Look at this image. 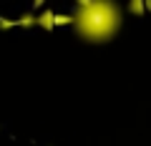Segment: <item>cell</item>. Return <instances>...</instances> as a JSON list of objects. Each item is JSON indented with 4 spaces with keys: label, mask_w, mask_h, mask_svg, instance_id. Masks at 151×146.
<instances>
[{
    "label": "cell",
    "mask_w": 151,
    "mask_h": 146,
    "mask_svg": "<svg viewBox=\"0 0 151 146\" xmlns=\"http://www.w3.org/2000/svg\"><path fill=\"white\" fill-rule=\"evenodd\" d=\"M73 28L91 43H106L121 28V10L111 3H78L73 13Z\"/></svg>",
    "instance_id": "obj_1"
},
{
    "label": "cell",
    "mask_w": 151,
    "mask_h": 146,
    "mask_svg": "<svg viewBox=\"0 0 151 146\" xmlns=\"http://www.w3.org/2000/svg\"><path fill=\"white\" fill-rule=\"evenodd\" d=\"M38 23H40L43 28H53V15H50V13H45V15L38 18Z\"/></svg>",
    "instance_id": "obj_2"
}]
</instances>
